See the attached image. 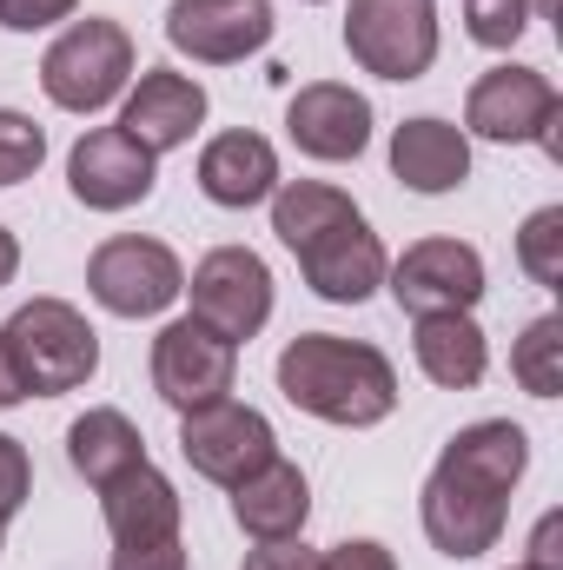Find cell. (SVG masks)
Wrapping results in <instances>:
<instances>
[{
    "mask_svg": "<svg viewBox=\"0 0 563 570\" xmlns=\"http://www.w3.org/2000/svg\"><path fill=\"white\" fill-rule=\"evenodd\" d=\"M279 392L318 425L372 431L398 412V365L338 332H298L279 352Z\"/></svg>",
    "mask_w": 563,
    "mask_h": 570,
    "instance_id": "obj_1",
    "label": "cell"
},
{
    "mask_svg": "<svg viewBox=\"0 0 563 570\" xmlns=\"http://www.w3.org/2000/svg\"><path fill=\"white\" fill-rule=\"evenodd\" d=\"M20 379H27V399H60V392H80L93 372H100V332L87 325L80 305L67 298H27L7 325H0Z\"/></svg>",
    "mask_w": 563,
    "mask_h": 570,
    "instance_id": "obj_2",
    "label": "cell"
},
{
    "mask_svg": "<svg viewBox=\"0 0 563 570\" xmlns=\"http://www.w3.org/2000/svg\"><path fill=\"white\" fill-rule=\"evenodd\" d=\"M134 87V33L120 20H73L47 53H40V94L60 114H100Z\"/></svg>",
    "mask_w": 563,
    "mask_h": 570,
    "instance_id": "obj_3",
    "label": "cell"
},
{
    "mask_svg": "<svg viewBox=\"0 0 563 570\" xmlns=\"http://www.w3.org/2000/svg\"><path fill=\"white\" fill-rule=\"evenodd\" d=\"M464 127L491 146L537 140L551 159H563V134H557L563 127V94L537 73V67L504 60V67L477 73V87L464 94Z\"/></svg>",
    "mask_w": 563,
    "mask_h": 570,
    "instance_id": "obj_4",
    "label": "cell"
},
{
    "mask_svg": "<svg viewBox=\"0 0 563 570\" xmlns=\"http://www.w3.org/2000/svg\"><path fill=\"white\" fill-rule=\"evenodd\" d=\"M345 53L378 80H424L437 60V0H352Z\"/></svg>",
    "mask_w": 563,
    "mask_h": 570,
    "instance_id": "obj_5",
    "label": "cell"
},
{
    "mask_svg": "<svg viewBox=\"0 0 563 570\" xmlns=\"http://www.w3.org/2000/svg\"><path fill=\"white\" fill-rule=\"evenodd\" d=\"M87 292L93 305H107L113 318H159L179 292H186V266L166 239L146 233H120L107 246H93L87 259Z\"/></svg>",
    "mask_w": 563,
    "mask_h": 570,
    "instance_id": "obj_6",
    "label": "cell"
},
{
    "mask_svg": "<svg viewBox=\"0 0 563 570\" xmlns=\"http://www.w3.org/2000/svg\"><path fill=\"white\" fill-rule=\"evenodd\" d=\"M179 451L186 464L206 478V484H246L259 464L279 458V431L266 412L239 405V399H219V405H199V412H179Z\"/></svg>",
    "mask_w": 563,
    "mask_h": 570,
    "instance_id": "obj_7",
    "label": "cell"
},
{
    "mask_svg": "<svg viewBox=\"0 0 563 570\" xmlns=\"http://www.w3.org/2000/svg\"><path fill=\"white\" fill-rule=\"evenodd\" d=\"M186 292H192V318L213 325V332L233 338V345L259 338L266 318H273V266H266L253 246H213V253L192 266Z\"/></svg>",
    "mask_w": 563,
    "mask_h": 570,
    "instance_id": "obj_8",
    "label": "cell"
},
{
    "mask_svg": "<svg viewBox=\"0 0 563 570\" xmlns=\"http://www.w3.org/2000/svg\"><path fill=\"white\" fill-rule=\"evenodd\" d=\"M504 518H511L504 491L464 478L457 464H431L424 498H418V524L431 538V551H444L451 564H471V558H484L504 538Z\"/></svg>",
    "mask_w": 563,
    "mask_h": 570,
    "instance_id": "obj_9",
    "label": "cell"
},
{
    "mask_svg": "<svg viewBox=\"0 0 563 570\" xmlns=\"http://www.w3.org/2000/svg\"><path fill=\"white\" fill-rule=\"evenodd\" d=\"M233 379H239V345L233 338H219L199 318L159 325V338H152V392L172 412H199V405L233 399Z\"/></svg>",
    "mask_w": 563,
    "mask_h": 570,
    "instance_id": "obj_10",
    "label": "cell"
},
{
    "mask_svg": "<svg viewBox=\"0 0 563 570\" xmlns=\"http://www.w3.org/2000/svg\"><path fill=\"white\" fill-rule=\"evenodd\" d=\"M385 285L398 298V312L412 318H431V312H471L491 285H484V253L464 246V239H418L405 246L392 266H385Z\"/></svg>",
    "mask_w": 563,
    "mask_h": 570,
    "instance_id": "obj_11",
    "label": "cell"
},
{
    "mask_svg": "<svg viewBox=\"0 0 563 570\" xmlns=\"http://www.w3.org/2000/svg\"><path fill=\"white\" fill-rule=\"evenodd\" d=\"M273 0H172L166 40L192 67H233L259 47H273Z\"/></svg>",
    "mask_w": 563,
    "mask_h": 570,
    "instance_id": "obj_12",
    "label": "cell"
},
{
    "mask_svg": "<svg viewBox=\"0 0 563 570\" xmlns=\"http://www.w3.org/2000/svg\"><path fill=\"white\" fill-rule=\"evenodd\" d=\"M67 186H73V199L87 213H127V206H146L152 199L159 159L134 134H120V127H93V134H80L73 153H67Z\"/></svg>",
    "mask_w": 563,
    "mask_h": 570,
    "instance_id": "obj_13",
    "label": "cell"
},
{
    "mask_svg": "<svg viewBox=\"0 0 563 570\" xmlns=\"http://www.w3.org/2000/svg\"><path fill=\"white\" fill-rule=\"evenodd\" d=\"M285 134L305 159H325V166H345L372 146V100L352 94L345 80H312L292 94L285 107Z\"/></svg>",
    "mask_w": 563,
    "mask_h": 570,
    "instance_id": "obj_14",
    "label": "cell"
},
{
    "mask_svg": "<svg viewBox=\"0 0 563 570\" xmlns=\"http://www.w3.org/2000/svg\"><path fill=\"white\" fill-rule=\"evenodd\" d=\"M298 259V273L305 285L325 298V305H365L378 285H385V246H378V233L365 226V213L358 219H345V226H332L325 239H312L305 253H292Z\"/></svg>",
    "mask_w": 563,
    "mask_h": 570,
    "instance_id": "obj_15",
    "label": "cell"
},
{
    "mask_svg": "<svg viewBox=\"0 0 563 570\" xmlns=\"http://www.w3.org/2000/svg\"><path fill=\"white\" fill-rule=\"evenodd\" d=\"M199 127H206V87L192 73H172V67H146L140 87L120 107V134H134L152 159L192 146Z\"/></svg>",
    "mask_w": 563,
    "mask_h": 570,
    "instance_id": "obj_16",
    "label": "cell"
},
{
    "mask_svg": "<svg viewBox=\"0 0 563 570\" xmlns=\"http://www.w3.org/2000/svg\"><path fill=\"white\" fill-rule=\"evenodd\" d=\"M199 193L226 213H246L259 199L279 193V153L266 134L253 127H233V134H213L206 153H199Z\"/></svg>",
    "mask_w": 563,
    "mask_h": 570,
    "instance_id": "obj_17",
    "label": "cell"
},
{
    "mask_svg": "<svg viewBox=\"0 0 563 570\" xmlns=\"http://www.w3.org/2000/svg\"><path fill=\"white\" fill-rule=\"evenodd\" d=\"M179 511L186 504H179L172 478L152 471V458L120 471L113 484H100V518H107L113 544H166V538H179Z\"/></svg>",
    "mask_w": 563,
    "mask_h": 570,
    "instance_id": "obj_18",
    "label": "cell"
},
{
    "mask_svg": "<svg viewBox=\"0 0 563 570\" xmlns=\"http://www.w3.org/2000/svg\"><path fill=\"white\" fill-rule=\"evenodd\" d=\"M392 173H398L412 193H424V199L457 193V186L471 179V140H464V127H451V120H437V114L405 120V127L392 134Z\"/></svg>",
    "mask_w": 563,
    "mask_h": 570,
    "instance_id": "obj_19",
    "label": "cell"
},
{
    "mask_svg": "<svg viewBox=\"0 0 563 570\" xmlns=\"http://www.w3.org/2000/svg\"><path fill=\"white\" fill-rule=\"evenodd\" d=\"M233 518L253 544H279V538H305V518H312V484L298 464H259L246 484H233Z\"/></svg>",
    "mask_w": 563,
    "mask_h": 570,
    "instance_id": "obj_20",
    "label": "cell"
},
{
    "mask_svg": "<svg viewBox=\"0 0 563 570\" xmlns=\"http://www.w3.org/2000/svg\"><path fill=\"white\" fill-rule=\"evenodd\" d=\"M412 352H418V372L437 392H471L491 372V345H484L471 312H431V318H418Z\"/></svg>",
    "mask_w": 563,
    "mask_h": 570,
    "instance_id": "obj_21",
    "label": "cell"
},
{
    "mask_svg": "<svg viewBox=\"0 0 563 570\" xmlns=\"http://www.w3.org/2000/svg\"><path fill=\"white\" fill-rule=\"evenodd\" d=\"M437 464H457L464 478H477V484H491V491L511 498L524 484V471H531V438L511 419H477V425H464L437 451Z\"/></svg>",
    "mask_w": 563,
    "mask_h": 570,
    "instance_id": "obj_22",
    "label": "cell"
},
{
    "mask_svg": "<svg viewBox=\"0 0 563 570\" xmlns=\"http://www.w3.org/2000/svg\"><path fill=\"white\" fill-rule=\"evenodd\" d=\"M67 458H73V471L100 491V484H113L120 471L146 464V438H140V425H134L127 412L93 405L87 419H73V431H67Z\"/></svg>",
    "mask_w": 563,
    "mask_h": 570,
    "instance_id": "obj_23",
    "label": "cell"
},
{
    "mask_svg": "<svg viewBox=\"0 0 563 570\" xmlns=\"http://www.w3.org/2000/svg\"><path fill=\"white\" fill-rule=\"evenodd\" d=\"M345 219H358V199L325 179H279V193H273V233L292 253H305L312 239H325Z\"/></svg>",
    "mask_w": 563,
    "mask_h": 570,
    "instance_id": "obj_24",
    "label": "cell"
},
{
    "mask_svg": "<svg viewBox=\"0 0 563 570\" xmlns=\"http://www.w3.org/2000/svg\"><path fill=\"white\" fill-rule=\"evenodd\" d=\"M511 379L531 392V399H557L563 392V318L544 312L524 325V338L511 345Z\"/></svg>",
    "mask_w": 563,
    "mask_h": 570,
    "instance_id": "obj_25",
    "label": "cell"
},
{
    "mask_svg": "<svg viewBox=\"0 0 563 570\" xmlns=\"http://www.w3.org/2000/svg\"><path fill=\"white\" fill-rule=\"evenodd\" d=\"M517 266L524 279L544 285V292H563V206H537L517 233Z\"/></svg>",
    "mask_w": 563,
    "mask_h": 570,
    "instance_id": "obj_26",
    "label": "cell"
},
{
    "mask_svg": "<svg viewBox=\"0 0 563 570\" xmlns=\"http://www.w3.org/2000/svg\"><path fill=\"white\" fill-rule=\"evenodd\" d=\"M40 159H47V134H40L27 114L0 107V186L33 179V173H40Z\"/></svg>",
    "mask_w": 563,
    "mask_h": 570,
    "instance_id": "obj_27",
    "label": "cell"
},
{
    "mask_svg": "<svg viewBox=\"0 0 563 570\" xmlns=\"http://www.w3.org/2000/svg\"><path fill=\"white\" fill-rule=\"evenodd\" d=\"M531 27V0H464V33L477 47H517Z\"/></svg>",
    "mask_w": 563,
    "mask_h": 570,
    "instance_id": "obj_28",
    "label": "cell"
},
{
    "mask_svg": "<svg viewBox=\"0 0 563 570\" xmlns=\"http://www.w3.org/2000/svg\"><path fill=\"white\" fill-rule=\"evenodd\" d=\"M27 498H33V458L20 438L0 431V524H13L27 511Z\"/></svg>",
    "mask_w": 563,
    "mask_h": 570,
    "instance_id": "obj_29",
    "label": "cell"
},
{
    "mask_svg": "<svg viewBox=\"0 0 563 570\" xmlns=\"http://www.w3.org/2000/svg\"><path fill=\"white\" fill-rule=\"evenodd\" d=\"M80 0H0V27L7 33H40L53 20H73Z\"/></svg>",
    "mask_w": 563,
    "mask_h": 570,
    "instance_id": "obj_30",
    "label": "cell"
},
{
    "mask_svg": "<svg viewBox=\"0 0 563 570\" xmlns=\"http://www.w3.org/2000/svg\"><path fill=\"white\" fill-rule=\"evenodd\" d=\"M318 570H398V558L378 538H345V544L318 551Z\"/></svg>",
    "mask_w": 563,
    "mask_h": 570,
    "instance_id": "obj_31",
    "label": "cell"
},
{
    "mask_svg": "<svg viewBox=\"0 0 563 570\" xmlns=\"http://www.w3.org/2000/svg\"><path fill=\"white\" fill-rule=\"evenodd\" d=\"M107 570H186V544L179 538H166V544H113Z\"/></svg>",
    "mask_w": 563,
    "mask_h": 570,
    "instance_id": "obj_32",
    "label": "cell"
},
{
    "mask_svg": "<svg viewBox=\"0 0 563 570\" xmlns=\"http://www.w3.org/2000/svg\"><path fill=\"white\" fill-rule=\"evenodd\" d=\"M246 570H318V551L305 538H279V544L246 551Z\"/></svg>",
    "mask_w": 563,
    "mask_h": 570,
    "instance_id": "obj_33",
    "label": "cell"
},
{
    "mask_svg": "<svg viewBox=\"0 0 563 570\" xmlns=\"http://www.w3.org/2000/svg\"><path fill=\"white\" fill-rule=\"evenodd\" d=\"M557 531H563V518H557V511H544V518H537V531H531V558H524L531 570H563Z\"/></svg>",
    "mask_w": 563,
    "mask_h": 570,
    "instance_id": "obj_34",
    "label": "cell"
},
{
    "mask_svg": "<svg viewBox=\"0 0 563 570\" xmlns=\"http://www.w3.org/2000/svg\"><path fill=\"white\" fill-rule=\"evenodd\" d=\"M27 399V379H20V365H13V352H7V338H0V412H13Z\"/></svg>",
    "mask_w": 563,
    "mask_h": 570,
    "instance_id": "obj_35",
    "label": "cell"
},
{
    "mask_svg": "<svg viewBox=\"0 0 563 570\" xmlns=\"http://www.w3.org/2000/svg\"><path fill=\"white\" fill-rule=\"evenodd\" d=\"M13 273H20V239L0 226V285H13Z\"/></svg>",
    "mask_w": 563,
    "mask_h": 570,
    "instance_id": "obj_36",
    "label": "cell"
},
{
    "mask_svg": "<svg viewBox=\"0 0 563 570\" xmlns=\"http://www.w3.org/2000/svg\"><path fill=\"white\" fill-rule=\"evenodd\" d=\"M557 7H563V0H531V13H544V20H551Z\"/></svg>",
    "mask_w": 563,
    "mask_h": 570,
    "instance_id": "obj_37",
    "label": "cell"
},
{
    "mask_svg": "<svg viewBox=\"0 0 563 570\" xmlns=\"http://www.w3.org/2000/svg\"><path fill=\"white\" fill-rule=\"evenodd\" d=\"M0 544H7V524H0Z\"/></svg>",
    "mask_w": 563,
    "mask_h": 570,
    "instance_id": "obj_38",
    "label": "cell"
},
{
    "mask_svg": "<svg viewBox=\"0 0 563 570\" xmlns=\"http://www.w3.org/2000/svg\"><path fill=\"white\" fill-rule=\"evenodd\" d=\"M511 570H531V564H511Z\"/></svg>",
    "mask_w": 563,
    "mask_h": 570,
    "instance_id": "obj_39",
    "label": "cell"
},
{
    "mask_svg": "<svg viewBox=\"0 0 563 570\" xmlns=\"http://www.w3.org/2000/svg\"><path fill=\"white\" fill-rule=\"evenodd\" d=\"M305 7H318V0H305Z\"/></svg>",
    "mask_w": 563,
    "mask_h": 570,
    "instance_id": "obj_40",
    "label": "cell"
}]
</instances>
